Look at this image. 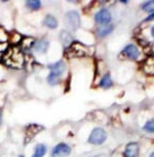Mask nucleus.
<instances>
[{
	"instance_id": "f257e3e1",
	"label": "nucleus",
	"mask_w": 154,
	"mask_h": 157,
	"mask_svg": "<svg viewBox=\"0 0 154 157\" xmlns=\"http://www.w3.org/2000/svg\"><path fill=\"white\" fill-rule=\"evenodd\" d=\"M5 64L13 68H21L24 65L25 59L24 55L20 49L12 48L10 50H7L6 54L4 56Z\"/></svg>"
},
{
	"instance_id": "f03ea898",
	"label": "nucleus",
	"mask_w": 154,
	"mask_h": 157,
	"mask_svg": "<svg viewBox=\"0 0 154 157\" xmlns=\"http://www.w3.org/2000/svg\"><path fill=\"white\" fill-rule=\"evenodd\" d=\"M67 29L70 31H76L80 26V16L76 10H70L66 13L64 19Z\"/></svg>"
},
{
	"instance_id": "7ed1b4c3",
	"label": "nucleus",
	"mask_w": 154,
	"mask_h": 157,
	"mask_svg": "<svg viewBox=\"0 0 154 157\" xmlns=\"http://www.w3.org/2000/svg\"><path fill=\"white\" fill-rule=\"evenodd\" d=\"M106 140H107V132H106V130L102 127H96L91 130V132L88 139V142L91 145L100 146L104 144Z\"/></svg>"
},
{
	"instance_id": "20e7f679",
	"label": "nucleus",
	"mask_w": 154,
	"mask_h": 157,
	"mask_svg": "<svg viewBox=\"0 0 154 157\" xmlns=\"http://www.w3.org/2000/svg\"><path fill=\"white\" fill-rule=\"evenodd\" d=\"M112 20V15L110 10L107 8H102V10H98L95 15V21L98 24L103 26V25H109Z\"/></svg>"
},
{
	"instance_id": "39448f33",
	"label": "nucleus",
	"mask_w": 154,
	"mask_h": 157,
	"mask_svg": "<svg viewBox=\"0 0 154 157\" xmlns=\"http://www.w3.org/2000/svg\"><path fill=\"white\" fill-rule=\"evenodd\" d=\"M71 153V148L69 145L65 144V143H60L52 151V156L50 157H64L68 156Z\"/></svg>"
},
{
	"instance_id": "423d86ee",
	"label": "nucleus",
	"mask_w": 154,
	"mask_h": 157,
	"mask_svg": "<svg viewBox=\"0 0 154 157\" xmlns=\"http://www.w3.org/2000/svg\"><path fill=\"white\" fill-rule=\"evenodd\" d=\"M121 54L124 55L125 57L128 58V59L137 60V59H139V57H140V50L136 44H127V46H125L124 48H123Z\"/></svg>"
},
{
	"instance_id": "0eeeda50",
	"label": "nucleus",
	"mask_w": 154,
	"mask_h": 157,
	"mask_svg": "<svg viewBox=\"0 0 154 157\" xmlns=\"http://www.w3.org/2000/svg\"><path fill=\"white\" fill-rule=\"evenodd\" d=\"M66 63L64 62L63 60H60L58 62H55L52 64H49L48 65V69L50 71L49 74L52 75H56V77L61 78L62 75L66 71Z\"/></svg>"
},
{
	"instance_id": "6e6552de",
	"label": "nucleus",
	"mask_w": 154,
	"mask_h": 157,
	"mask_svg": "<svg viewBox=\"0 0 154 157\" xmlns=\"http://www.w3.org/2000/svg\"><path fill=\"white\" fill-rule=\"evenodd\" d=\"M140 153V145L137 142H131L125 146L123 151L124 157H139Z\"/></svg>"
},
{
	"instance_id": "1a4fd4ad",
	"label": "nucleus",
	"mask_w": 154,
	"mask_h": 157,
	"mask_svg": "<svg viewBox=\"0 0 154 157\" xmlns=\"http://www.w3.org/2000/svg\"><path fill=\"white\" fill-rule=\"evenodd\" d=\"M69 48L70 51L73 53L74 56H84L88 53V48L85 47L84 44H80L79 41H73L72 44Z\"/></svg>"
},
{
	"instance_id": "9d476101",
	"label": "nucleus",
	"mask_w": 154,
	"mask_h": 157,
	"mask_svg": "<svg viewBox=\"0 0 154 157\" xmlns=\"http://www.w3.org/2000/svg\"><path fill=\"white\" fill-rule=\"evenodd\" d=\"M40 130H42V127L39 126L38 124H30L27 127L26 133H25V136H26V143H29Z\"/></svg>"
},
{
	"instance_id": "9b49d317",
	"label": "nucleus",
	"mask_w": 154,
	"mask_h": 157,
	"mask_svg": "<svg viewBox=\"0 0 154 157\" xmlns=\"http://www.w3.org/2000/svg\"><path fill=\"white\" fill-rule=\"evenodd\" d=\"M60 40L61 43L64 44V47L68 48L73 43V36L69 31H66V30H62L60 33Z\"/></svg>"
},
{
	"instance_id": "f8f14e48",
	"label": "nucleus",
	"mask_w": 154,
	"mask_h": 157,
	"mask_svg": "<svg viewBox=\"0 0 154 157\" xmlns=\"http://www.w3.org/2000/svg\"><path fill=\"white\" fill-rule=\"evenodd\" d=\"M114 30V26L111 24L109 25H103V26H100L98 28V35L100 37H106L109 34H111Z\"/></svg>"
},
{
	"instance_id": "ddd939ff",
	"label": "nucleus",
	"mask_w": 154,
	"mask_h": 157,
	"mask_svg": "<svg viewBox=\"0 0 154 157\" xmlns=\"http://www.w3.org/2000/svg\"><path fill=\"white\" fill-rule=\"evenodd\" d=\"M48 47H49L48 41L42 39V40H39V41H37V43H35L33 48H34V50L36 52L44 54V53H46V51L48 50Z\"/></svg>"
},
{
	"instance_id": "4468645a",
	"label": "nucleus",
	"mask_w": 154,
	"mask_h": 157,
	"mask_svg": "<svg viewBox=\"0 0 154 157\" xmlns=\"http://www.w3.org/2000/svg\"><path fill=\"white\" fill-rule=\"evenodd\" d=\"M43 25L49 29H56L58 27V21L54 16L47 15L43 20Z\"/></svg>"
},
{
	"instance_id": "2eb2a0df",
	"label": "nucleus",
	"mask_w": 154,
	"mask_h": 157,
	"mask_svg": "<svg viewBox=\"0 0 154 157\" xmlns=\"http://www.w3.org/2000/svg\"><path fill=\"white\" fill-rule=\"evenodd\" d=\"M99 86L101 87V88H103V89L111 88V87L113 86V81H112L110 75L107 74V75H105L102 78H101V81L99 83Z\"/></svg>"
},
{
	"instance_id": "dca6fc26",
	"label": "nucleus",
	"mask_w": 154,
	"mask_h": 157,
	"mask_svg": "<svg viewBox=\"0 0 154 157\" xmlns=\"http://www.w3.org/2000/svg\"><path fill=\"white\" fill-rule=\"evenodd\" d=\"M46 146L44 144H38L35 147V151L31 157H43L46 153Z\"/></svg>"
},
{
	"instance_id": "f3484780",
	"label": "nucleus",
	"mask_w": 154,
	"mask_h": 157,
	"mask_svg": "<svg viewBox=\"0 0 154 157\" xmlns=\"http://www.w3.org/2000/svg\"><path fill=\"white\" fill-rule=\"evenodd\" d=\"M141 8L143 12H146L148 13H150V15H152V13H154V0L144 2L141 5Z\"/></svg>"
},
{
	"instance_id": "a211bd4d",
	"label": "nucleus",
	"mask_w": 154,
	"mask_h": 157,
	"mask_svg": "<svg viewBox=\"0 0 154 157\" xmlns=\"http://www.w3.org/2000/svg\"><path fill=\"white\" fill-rule=\"evenodd\" d=\"M26 6L32 10H37L41 7V2L39 0H28L26 2Z\"/></svg>"
},
{
	"instance_id": "6ab92c4d",
	"label": "nucleus",
	"mask_w": 154,
	"mask_h": 157,
	"mask_svg": "<svg viewBox=\"0 0 154 157\" xmlns=\"http://www.w3.org/2000/svg\"><path fill=\"white\" fill-rule=\"evenodd\" d=\"M143 130L148 133H154V118H151L143 126Z\"/></svg>"
},
{
	"instance_id": "aec40b11",
	"label": "nucleus",
	"mask_w": 154,
	"mask_h": 157,
	"mask_svg": "<svg viewBox=\"0 0 154 157\" xmlns=\"http://www.w3.org/2000/svg\"><path fill=\"white\" fill-rule=\"evenodd\" d=\"M144 69L147 74L154 75V58L150 59V60H147L146 65L144 66Z\"/></svg>"
},
{
	"instance_id": "412c9836",
	"label": "nucleus",
	"mask_w": 154,
	"mask_h": 157,
	"mask_svg": "<svg viewBox=\"0 0 154 157\" xmlns=\"http://www.w3.org/2000/svg\"><path fill=\"white\" fill-rule=\"evenodd\" d=\"M8 50V43H1L0 41V58L6 54Z\"/></svg>"
},
{
	"instance_id": "4be33fe9",
	"label": "nucleus",
	"mask_w": 154,
	"mask_h": 157,
	"mask_svg": "<svg viewBox=\"0 0 154 157\" xmlns=\"http://www.w3.org/2000/svg\"><path fill=\"white\" fill-rule=\"evenodd\" d=\"M12 36H13V39H12V43H13V44H18V43H20L21 41V39H22V37H21V35L19 34V33H13V34H10Z\"/></svg>"
},
{
	"instance_id": "5701e85b",
	"label": "nucleus",
	"mask_w": 154,
	"mask_h": 157,
	"mask_svg": "<svg viewBox=\"0 0 154 157\" xmlns=\"http://www.w3.org/2000/svg\"><path fill=\"white\" fill-rule=\"evenodd\" d=\"M151 35H152V37L154 39V25L152 27H151Z\"/></svg>"
},
{
	"instance_id": "b1692460",
	"label": "nucleus",
	"mask_w": 154,
	"mask_h": 157,
	"mask_svg": "<svg viewBox=\"0 0 154 157\" xmlns=\"http://www.w3.org/2000/svg\"><path fill=\"white\" fill-rule=\"evenodd\" d=\"M1 121H2V113L0 111V124H1Z\"/></svg>"
},
{
	"instance_id": "393cba45",
	"label": "nucleus",
	"mask_w": 154,
	"mask_h": 157,
	"mask_svg": "<svg viewBox=\"0 0 154 157\" xmlns=\"http://www.w3.org/2000/svg\"><path fill=\"white\" fill-rule=\"evenodd\" d=\"M149 157H154V150L152 151V153H151L150 155H149Z\"/></svg>"
},
{
	"instance_id": "a878e982",
	"label": "nucleus",
	"mask_w": 154,
	"mask_h": 157,
	"mask_svg": "<svg viewBox=\"0 0 154 157\" xmlns=\"http://www.w3.org/2000/svg\"><path fill=\"white\" fill-rule=\"evenodd\" d=\"M120 2H121V3H127V0H121V1H120Z\"/></svg>"
},
{
	"instance_id": "bb28decb",
	"label": "nucleus",
	"mask_w": 154,
	"mask_h": 157,
	"mask_svg": "<svg viewBox=\"0 0 154 157\" xmlns=\"http://www.w3.org/2000/svg\"><path fill=\"white\" fill-rule=\"evenodd\" d=\"M19 157H25V156H23V155H21V156H19Z\"/></svg>"
}]
</instances>
